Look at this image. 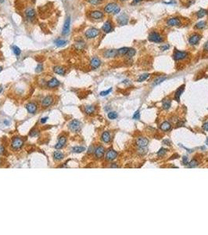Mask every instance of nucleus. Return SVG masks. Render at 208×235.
<instances>
[{"mask_svg": "<svg viewBox=\"0 0 208 235\" xmlns=\"http://www.w3.org/2000/svg\"><path fill=\"white\" fill-rule=\"evenodd\" d=\"M104 11L106 14H113L114 15L118 14L120 11V8L116 3H109L104 7Z\"/></svg>", "mask_w": 208, "mask_h": 235, "instance_id": "nucleus-1", "label": "nucleus"}, {"mask_svg": "<svg viewBox=\"0 0 208 235\" xmlns=\"http://www.w3.org/2000/svg\"><path fill=\"white\" fill-rule=\"evenodd\" d=\"M148 39L149 41L152 42H156V43H161L164 41L163 37L158 32H156V31H153L149 35Z\"/></svg>", "mask_w": 208, "mask_h": 235, "instance_id": "nucleus-2", "label": "nucleus"}, {"mask_svg": "<svg viewBox=\"0 0 208 235\" xmlns=\"http://www.w3.org/2000/svg\"><path fill=\"white\" fill-rule=\"evenodd\" d=\"M100 35V30L95 28H89L86 31L84 32V35L87 39H94L95 37H97L98 35Z\"/></svg>", "mask_w": 208, "mask_h": 235, "instance_id": "nucleus-3", "label": "nucleus"}, {"mask_svg": "<svg viewBox=\"0 0 208 235\" xmlns=\"http://www.w3.org/2000/svg\"><path fill=\"white\" fill-rule=\"evenodd\" d=\"M81 123L78 120L74 119L69 123V129L72 132H78L81 130Z\"/></svg>", "mask_w": 208, "mask_h": 235, "instance_id": "nucleus-4", "label": "nucleus"}, {"mask_svg": "<svg viewBox=\"0 0 208 235\" xmlns=\"http://www.w3.org/2000/svg\"><path fill=\"white\" fill-rule=\"evenodd\" d=\"M23 140L20 137H15L13 139L11 143V147L14 150H18L23 147Z\"/></svg>", "mask_w": 208, "mask_h": 235, "instance_id": "nucleus-5", "label": "nucleus"}, {"mask_svg": "<svg viewBox=\"0 0 208 235\" xmlns=\"http://www.w3.org/2000/svg\"><path fill=\"white\" fill-rule=\"evenodd\" d=\"M117 21L119 25H120V26L127 25L128 23V16L125 13L121 14L120 15H119L117 17Z\"/></svg>", "mask_w": 208, "mask_h": 235, "instance_id": "nucleus-6", "label": "nucleus"}, {"mask_svg": "<svg viewBox=\"0 0 208 235\" xmlns=\"http://www.w3.org/2000/svg\"><path fill=\"white\" fill-rule=\"evenodd\" d=\"M188 53L186 52V51H180V50H175V53H174V59L177 61L178 60H184L186 59L187 57H188Z\"/></svg>", "mask_w": 208, "mask_h": 235, "instance_id": "nucleus-7", "label": "nucleus"}, {"mask_svg": "<svg viewBox=\"0 0 208 235\" xmlns=\"http://www.w3.org/2000/svg\"><path fill=\"white\" fill-rule=\"evenodd\" d=\"M201 39V35L197 34V33H195V34H192L189 39V42L190 45L193 46V45H197V43H199V42L200 41Z\"/></svg>", "mask_w": 208, "mask_h": 235, "instance_id": "nucleus-8", "label": "nucleus"}, {"mask_svg": "<svg viewBox=\"0 0 208 235\" xmlns=\"http://www.w3.org/2000/svg\"><path fill=\"white\" fill-rule=\"evenodd\" d=\"M89 17L94 20H100L104 17V14L102 11H100V10H94L90 13Z\"/></svg>", "mask_w": 208, "mask_h": 235, "instance_id": "nucleus-9", "label": "nucleus"}, {"mask_svg": "<svg viewBox=\"0 0 208 235\" xmlns=\"http://www.w3.org/2000/svg\"><path fill=\"white\" fill-rule=\"evenodd\" d=\"M70 17H67L64 24L63 29H62V34L64 35H68L70 31Z\"/></svg>", "mask_w": 208, "mask_h": 235, "instance_id": "nucleus-10", "label": "nucleus"}, {"mask_svg": "<svg viewBox=\"0 0 208 235\" xmlns=\"http://www.w3.org/2000/svg\"><path fill=\"white\" fill-rule=\"evenodd\" d=\"M102 30L105 32V33H109L114 31V28H113V24L111 23V20H106L102 27Z\"/></svg>", "mask_w": 208, "mask_h": 235, "instance_id": "nucleus-11", "label": "nucleus"}, {"mask_svg": "<svg viewBox=\"0 0 208 235\" xmlns=\"http://www.w3.org/2000/svg\"><path fill=\"white\" fill-rule=\"evenodd\" d=\"M167 24L170 27L179 26L181 24V20L178 17H171L167 20Z\"/></svg>", "mask_w": 208, "mask_h": 235, "instance_id": "nucleus-12", "label": "nucleus"}, {"mask_svg": "<svg viewBox=\"0 0 208 235\" xmlns=\"http://www.w3.org/2000/svg\"><path fill=\"white\" fill-rule=\"evenodd\" d=\"M25 16H26V17H27L28 20H32L33 19L35 18L36 12H35V10H34L32 7H29V8H28V9L25 10Z\"/></svg>", "mask_w": 208, "mask_h": 235, "instance_id": "nucleus-13", "label": "nucleus"}, {"mask_svg": "<svg viewBox=\"0 0 208 235\" xmlns=\"http://www.w3.org/2000/svg\"><path fill=\"white\" fill-rule=\"evenodd\" d=\"M149 140L145 137H139L136 140V144L140 148H144L147 146Z\"/></svg>", "mask_w": 208, "mask_h": 235, "instance_id": "nucleus-14", "label": "nucleus"}, {"mask_svg": "<svg viewBox=\"0 0 208 235\" xmlns=\"http://www.w3.org/2000/svg\"><path fill=\"white\" fill-rule=\"evenodd\" d=\"M53 98L51 96H47L42 100V105L44 107H48L53 104Z\"/></svg>", "mask_w": 208, "mask_h": 235, "instance_id": "nucleus-15", "label": "nucleus"}, {"mask_svg": "<svg viewBox=\"0 0 208 235\" xmlns=\"http://www.w3.org/2000/svg\"><path fill=\"white\" fill-rule=\"evenodd\" d=\"M100 64H101V61L98 57H93L90 61V65L92 69L98 68L100 66Z\"/></svg>", "mask_w": 208, "mask_h": 235, "instance_id": "nucleus-16", "label": "nucleus"}, {"mask_svg": "<svg viewBox=\"0 0 208 235\" xmlns=\"http://www.w3.org/2000/svg\"><path fill=\"white\" fill-rule=\"evenodd\" d=\"M117 151H115L114 150H109L107 151L106 154V159L108 161H113L117 158Z\"/></svg>", "mask_w": 208, "mask_h": 235, "instance_id": "nucleus-17", "label": "nucleus"}, {"mask_svg": "<svg viewBox=\"0 0 208 235\" xmlns=\"http://www.w3.org/2000/svg\"><path fill=\"white\" fill-rule=\"evenodd\" d=\"M104 57L106 58H111V57H115L117 55V49H107L104 53Z\"/></svg>", "mask_w": 208, "mask_h": 235, "instance_id": "nucleus-18", "label": "nucleus"}, {"mask_svg": "<svg viewBox=\"0 0 208 235\" xmlns=\"http://www.w3.org/2000/svg\"><path fill=\"white\" fill-rule=\"evenodd\" d=\"M104 153H105V149H104V147H102V146L98 147L95 151V155L97 158H103V155H104Z\"/></svg>", "mask_w": 208, "mask_h": 235, "instance_id": "nucleus-19", "label": "nucleus"}, {"mask_svg": "<svg viewBox=\"0 0 208 235\" xmlns=\"http://www.w3.org/2000/svg\"><path fill=\"white\" fill-rule=\"evenodd\" d=\"M47 85L48 88H51V89H53V88H56L57 86L59 85V82L58 81L57 79L56 78H53L52 79H50V81L48 82L47 83Z\"/></svg>", "mask_w": 208, "mask_h": 235, "instance_id": "nucleus-20", "label": "nucleus"}, {"mask_svg": "<svg viewBox=\"0 0 208 235\" xmlns=\"http://www.w3.org/2000/svg\"><path fill=\"white\" fill-rule=\"evenodd\" d=\"M26 109L30 114H34L37 110V105L34 103H29L26 105Z\"/></svg>", "mask_w": 208, "mask_h": 235, "instance_id": "nucleus-21", "label": "nucleus"}, {"mask_svg": "<svg viewBox=\"0 0 208 235\" xmlns=\"http://www.w3.org/2000/svg\"><path fill=\"white\" fill-rule=\"evenodd\" d=\"M66 142H67V138H66L65 137H59V138L58 143H57L56 144V146H55L56 149H61V148H62V147L65 145Z\"/></svg>", "mask_w": 208, "mask_h": 235, "instance_id": "nucleus-22", "label": "nucleus"}, {"mask_svg": "<svg viewBox=\"0 0 208 235\" xmlns=\"http://www.w3.org/2000/svg\"><path fill=\"white\" fill-rule=\"evenodd\" d=\"M184 89H185V85H183L180 86V87L176 90L175 95V100H177L178 102H179V100H180V96H181V93H183V91H184Z\"/></svg>", "mask_w": 208, "mask_h": 235, "instance_id": "nucleus-23", "label": "nucleus"}, {"mask_svg": "<svg viewBox=\"0 0 208 235\" xmlns=\"http://www.w3.org/2000/svg\"><path fill=\"white\" fill-rule=\"evenodd\" d=\"M53 71L56 74H58V75H64L66 73L65 68L61 66H55L53 68Z\"/></svg>", "mask_w": 208, "mask_h": 235, "instance_id": "nucleus-24", "label": "nucleus"}, {"mask_svg": "<svg viewBox=\"0 0 208 235\" xmlns=\"http://www.w3.org/2000/svg\"><path fill=\"white\" fill-rule=\"evenodd\" d=\"M67 42H68L67 40L64 39H59H59H56L54 41L55 45H56V46H58V47H63V46H66Z\"/></svg>", "mask_w": 208, "mask_h": 235, "instance_id": "nucleus-25", "label": "nucleus"}, {"mask_svg": "<svg viewBox=\"0 0 208 235\" xmlns=\"http://www.w3.org/2000/svg\"><path fill=\"white\" fill-rule=\"evenodd\" d=\"M95 107L93 105H88L84 107V112L87 115H92L95 112Z\"/></svg>", "mask_w": 208, "mask_h": 235, "instance_id": "nucleus-26", "label": "nucleus"}, {"mask_svg": "<svg viewBox=\"0 0 208 235\" xmlns=\"http://www.w3.org/2000/svg\"><path fill=\"white\" fill-rule=\"evenodd\" d=\"M102 140L104 143H109L111 141V134L109 132H104L102 135Z\"/></svg>", "mask_w": 208, "mask_h": 235, "instance_id": "nucleus-27", "label": "nucleus"}, {"mask_svg": "<svg viewBox=\"0 0 208 235\" xmlns=\"http://www.w3.org/2000/svg\"><path fill=\"white\" fill-rule=\"evenodd\" d=\"M166 79H167V77H165V76H160V77L156 78V79L153 81V86H156V85H160L161 83H162L163 82H164V80H166Z\"/></svg>", "mask_w": 208, "mask_h": 235, "instance_id": "nucleus-28", "label": "nucleus"}, {"mask_svg": "<svg viewBox=\"0 0 208 235\" xmlns=\"http://www.w3.org/2000/svg\"><path fill=\"white\" fill-rule=\"evenodd\" d=\"M170 127L171 126L168 121H164L161 125V129L162 131H168L170 129Z\"/></svg>", "mask_w": 208, "mask_h": 235, "instance_id": "nucleus-29", "label": "nucleus"}, {"mask_svg": "<svg viewBox=\"0 0 208 235\" xmlns=\"http://www.w3.org/2000/svg\"><path fill=\"white\" fill-rule=\"evenodd\" d=\"M129 48L128 47H122L119 49H117V55L120 56H125V54L128 53Z\"/></svg>", "mask_w": 208, "mask_h": 235, "instance_id": "nucleus-30", "label": "nucleus"}, {"mask_svg": "<svg viewBox=\"0 0 208 235\" xmlns=\"http://www.w3.org/2000/svg\"><path fill=\"white\" fill-rule=\"evenodd\" d=\"M206 21H204V20H201V21L198 22L197 24H195V28H197V29H203V28L206 27Z\"/></svg>", "mask_w": 208, "mask_h": 235, "instance_id": "nucleus-31", "label": "nucleus"}, {"mask_svg": "<svg viewBox=\"0 0 208 235\" xmlns=\"http://www.w3.org/2000/svg\"><path fill=\"white\" fill-rule=\"evenodd\" d=\"M53 157H54V158H55L56 161H59V160H61V159L64 158V155L63 153H61V152H59V151H55V152L53 153Z\"/></svg>", "mask_w": 208, "mask_h": 235, "instance_id": "nucleus-32", "label": "nucleus"}, {"mask_svg": "<svg viewBox=\"0 0 208 235\" xmlns=\"http://www.w3.org/2000/svg\"><path fill=\"white\" fill-rule=\"evenodd\" d=\"M11 48H12V50H13L14 53L17 57H18V56L20 55L21 50H20V49L18 46H12Z\"/></svg>", "mask_w": 208, "mask_h": 235, "instance_id": "nucleus-33", "label": "nucleus"}, {"mask_svg": "<svg viewBox=\"0 0 208 235\" xmlns=\"http://www.w3.org/2000/svg\"><path fill=\"white\" fill-rule=\"evenodd\" d=\"M134 54H136V49H132V48H129L128 53L125 54V57H126L127 58L130 59V58H131Z\"/></svg>", "mask_w": 208, "mask_h": 235, "instance_id": "nucleus-34", "label": "nucleus"}, {"mask_svg": "<svg viewBox=\"0 0 208 235\" xmlns=\"http://www.w3.org/2000/svg\"><path fill=\"white\" fill-rule=\"evenodd\" d=\"M206 14V10L204 9H200L197 12V18H199V19L203 17Z\"/></svg>", "mask_w": 208, "mask_h": 235, "instance_id": "nucleus-35", "label": "nucleus"}, {"mask_svg": "<svg viewBox=\"0 0 208 235\" xmlns=\"http://www.w3.org/2000/svg\"><path fill=\"white\" fill-rule=\"evenodd\" d=\"M170 104H171L170 100H168V99L164 100V101H163V107H164V109H165V110L169 109L170 107Z\"/></svg>", "mask_w": 208, "mask_h": 235, "instance_id": "nucleus-36", "label": "nucleus"}, {"mask_svg": "<svg viewBox=\"0 0 208 235\" xmlns=\"http://www.w3.org/2000/svg\"><path fill=\"white\" fill-rule=\"evenodd\" d=\"M72 151L75 153H81L84 151H85V148L83 147H75L72 148Z\"/></svg>", "mask_w": 208, "mask_h": 235, "instance_id": "nucleus-37", "label": "nucleus"}, {"mask_svg": "<svg viewBox=\"0 0 208 235\" xmlns=\"http://www.w3.org/2000/svg\"><path fill=\"white\" fill-rule=\"evenodd\" d=\"M108 118L111 120H114V119H116L117 118V114L115 111H111V112L108 113Z\"/></svg>", "mask_w": 208, "mask_h": 235, "instance_id": "nucleus-38", "label": "nucleus"}, {"mask_svg": "<svg viewBox=\"0 0 208 235\" xmlns=\"http://www.w3.org/2000/svg\"><path fill=\"white\" fill-rule=\"evenodd\" d=\"M149 77H150V75H149V74H143V75H142L139 76V78L138 79V82H142L146 80Z\"/></svg>", "mask_w": 208, "mask_h": 235, "instance_id": "nucleus-39", "label": "nucleus"}, {"mask_svg": "<svg viewBox=\"0 0 208 235\" xmlns=\"http://www.w3.org/2000/svg\"><path fill=\"white\" fill-rule=\"evenodd\" d=\"M84 41H78V42H77V43H76V48L78 49H82L84 47Z\"/></svg>", "mask_w": 208, "mask_h": 235, "instance_id": "nucleus-40", "label": "nucleus"}, {"mask_svg": "<svg viewBox=\"0 0 208 235\" xmlns=\"http://www.w3.org/2000/svg\"><path fill=\"white\" fill-rule=\"evenodd\" d=\"M87 1L92 5H99L103 2V0H87Z\"/></svg>", "mask_w": 208, "mask_h": 235, "instance_id": "nucleus-41", "label": "nucleus"}, {"mask_svg": "<svg viewBox=\"0 0 208 235\" xmlns=\"http://www.w3.org/2000/svg\"><path fill=\"white\" fill-rule=\"evenodd\" d=\"M197 165H198V162H197V160H195V159L192 160L190 162H189V166L190 168H195V166H197Z\"/></svg>", "mask_w": 208, "mask_h": 235, "instance_id": "nucleus-42", "label": "nucleus"}, {"mask_svg": "<svg viewBox=\"0 0 208 235\" xmlns=\"http://www.w3.org/2000/svg\"><path fill=\"white\" fill-rule=\"evenodd\" d=\"M112 91V88H109V89H107V90H105V91H103V92H101L100 93V96H107L109 93H111Z\"/></svg>", "mask_w": 208, "mask_h": 235, "instance_id": "nucleus-43", "label": "nucleus"}, {"mask_svg": "<svg viewBox=\"0 0 208 235\" xmlns=\"http://www.w3.org/2000/svg\"><path fill=\"white\" fill-rule=\"evenodd\" d=\"M167 152V150L164 149V148H161V149L157 152V155L158 156H164Z\"/></svg>", "mask_w": 208, "mask_h": 235, "instance_id": "nucleus-44", "label": "nucleus"}, {"mask_svg": "<svg viewBox=\"0 0 208 235\" xmlns=\"http://www.w3.org/2000/svg\"><path fill=\"white\" fill-rule=\"evenodd\" d=\"M43 71V65H42V64H39L37 65V67H36L35 71L37 72V73H39V72H41V71Z\"/></svg>", "mask_w": 208, "mask_h": 235, "instance_id": "nucleus-45", "label": "nucleus"}, {"mask_svg": "<svg viewBox=\"0 0 208 235\" xmlns=\"http://www.w3.org/2000/svg\"><path fill=\"white\" fill-rule=\"evenodd\" d=\"M169 48H170V45H168V44H164V45H162V46L160 47V49H161V51L167 50V49H168Z\"/></svg>", "mask_w": 208, "mask_h": 235, "instance_id": "nucleus-46", "label": "nucleus"}, {"mask_svg": "<svg viewBox=\"0 0 208 235\" xmlns=\"http://www.w3.org/2000/svg\"><path fill=\"white\" fill-rule=\"evenodd\" d=\"M133 119H136V120H139L140 118V113H139V110H137L136 111V113L133 115Z\"/></svg>", "mask_w": 208, "mask_h": 235, "instance_id": "nucleus-47", "label": "nucleus"}, {"mask_svg": "<svg viewBox=\"0 0 208 235\" xmlns=\"http://www.w3.org/2000/svg\"><path fill=\"white\" fill-rule=\"evenodd\" d=\"M182 162H183V164H184L185 165H188V163H189V162H188V158L187 157H183V160H182Z\"/></svg>", "mask_w": 208, "mask_h": 235, "instance_id": "nucleus-48", "label": "nucleus"}, {"mask_svg": "<svg viewBox=\"0 0 208 235\" xmlns=\"http://www.w3.org/2000/svg\"><path fill=\"white\" fill-rule=\"evenodd\" d=\"M203 49H204V51L208 52V41L206 42V43L204 44V46H203Z\"/></svg>", "mask_w": 208, "mask_h": 235, "instance_id": "nucleus-49", "label": "nucleus"}, {"mask_svg": "<svg viewBox=\"0 0 208 235\" xmlns=\"http://www.w3.org/2000/svg\"><path fill=\"white\" fill-rule=\"evenodd\" d=\"M142 1V0H133V2H132L131 4H132V5H133V4H134H134H138V3H141Z\"/></svg>", "mask_w": 208, "mask_h": 235, "instance_id": "nucleus-50", "label": "nucleus"}, {"mask_svg": "<svg viewBox=\"0 0 208 235\" xmlns=\"http://www.w3.org/2000/svg\"><path fill=\"white\" fill-rule=\"evenodd\" d=\"M203 129H205L206 131H208V122L205 123V124L203 126Z\"/></svg>", "mask_w": 208, "mask_h": 235, "instance_id": "nucleus-51", "label": "nucleus"}, {"mask_svg": "<svg viewBox=\"0 0 208 235\" xmlns=\"http://www.w3.org/2000/svg\"><path fill=\"white\" fill-rule=\"evenodd\" d=\"M48 120V118L47 117H45V118H42V120H41V122L42 123V124H44V123H45L46 122V121Z\"/></svg>", "mask_w": 208, "mask_h": 235, "instance_id": "nucleus-52", "label": "nucleus"}, {"mask_svg": "<svg viewBox=\"0 0 208 235\" xmlns=\"http://www.w3.org/2000/svg\"><path fill=\"white\" fill-rule=\"evenodd\" d=\"M4 147L3 146H0V154H2L4 152Z\"/></svg>", "mask_w": 208, "mask_h": 235, "instance_id": "nucleus-53", "label": "nucleus"}, {"mask_svg": "<svg viewBox=\"0 0 208 235\" xmlns=\"http://www.w3.org/2000/svg\"><path fill=\"white\" fill-rule=\"evenodd\" d=\"M38 132H36V131H32V132H30V136H31V137H34V135H36Z\"/></svg>", "mask_w": 208, "mask_h": 235, "instance_id": "nucleus-54", "label": "nucleus"}, {"mask_svg": "<svg viewBox=\"0 0 208 235\" xmlns=\"http://www.w3.org/2000/svg\"><path fill=\"white\" fill-rule=\"evenodd\" d=\"M2 91H3V87L2 86H0V93H2Z\"/></svg>", "mask_w": 208, "mask_h": 235, "instance_id": "nucleus-55", "label": "nucleus"}, {"mask_svg": "<svg viewBox=\"0 0 208 235\" xmlns=\"http://www.w3.org/2000/svg\"><path fill=\"white\" fill-rule=\"evenodd\" d=\"M4 123H5V124H6V125H9V121H5Z\"/></svg>", "mask_w": 208, "mask_h": 235, "instance_id": "nucleus-56", "label": "nucleus"}, {"mask_svg": "<svg viewBox=\"0 0 208 235\" xmlns=\"http://www.w3.org/2000/svg\"><path fill=\"white\" fill-rule=\"evenodd\" d=\"M206 144L208 146V139H207V140H206Z\"/></svg>", "mask_w": 208, "mask_h": 235, "instance_id": "nucleus-57", "label": "nucleus"}, {"mask_svg": "<svg viewBox=\"0 0 208 235\" xmlns=\"http://www.w3.org/2000/svg\"><path fill=\"white\" fill-rule=\"evenodd\" d=\"M2 70H3V68H2V67H0V72L2 71Z\"/></svg>", "mask_w": 208, "mask_h": 235, "instance_id": "nucleus-58", "label": "nucleus"}, {"mask_svg": "<svg viewBox=\"0 0 208 235\" xmlns=\"http://www.w3.org/2000/svg\"><path fill=\"white\" fill-rule=\"evenodd\" d=\"M4 2V0H0V3H3Z\"/></svg>", "mask_w": 208, "mask_h": 235, "instance_id": "nucleus-59", "label": "nucleus"}, {"mask_svg": "<svg viewBox=\"0 0 208 235\" xmlns=\"http://www.w3.org/2000/svg\"><path fill=\"white\" fill-rule=\"evenodd\" d=\"M120 1H121V2H125V1H127V0H120Z\"/></svg>", "mask_w": 208, "mask_h": 235, "instance_id": "nucleus-60", "label": "nucleus"}, {"mask_svg": "<svg viewBox=\"0 0 208 235\" xmlns=\"http://www.w3.org/2000/svg\"><path fill=\"white\" fill-rule=\"evenodd\" d=\"M1 162H2V160L0 159V165H1Z\"/></svg>", "mask_w": 208, "mask_h": 235, "instance_id": "nucleus-61", "label": "nucleus"}]
</instances>
